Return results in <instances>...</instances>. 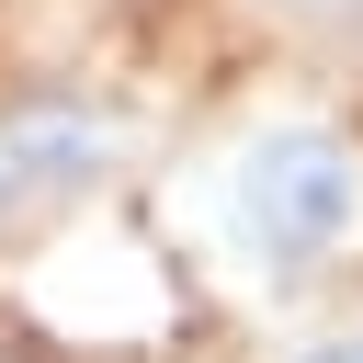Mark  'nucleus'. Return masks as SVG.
I'll use <instances>...</instances> for the list:
<instances>
[{
	"label": "nucleus",
	"instance_id": "f257e3e1",
	"mask_svg": "<svg viewBox=\"0 0 363 363\" xmlns=\"http://www.w3.org/2000/svg\"><path fill=\"white\" fill-rule=\"evenodd\" d=\"M216 238L250 284H306L329 272L352 238H363V147L340 125H250L227 159H216Z\"/></svg>",
	"mask_w": 363,
	"mask_h": 363
},
{
	"label": "nucleus",
	"instance_id": "f03ea898",
	"mask_svg": "<svg viewBox=\"0 0 363 363\" xmlns=\"http://www.w3.org/2000/svg\"><path fill=\"white\" fill-rule=\"evenodd\" d=\"M136 125L91 91H34V102H0V238L68 216L79 193H102L125 170Z\"/></svg>",
	"mask_w": 363,
	"mask_h": 363
},
{
	"label": "nucleus",
	"instance_id": "7ed1b4c3",
	"mask_svg": "<svg viewBox=\"0 0 363 363\" xmlns=\"http://www.w3.org/2000/svg\"><path fill=\"white\" fill-rule=\"evenodd\" d=\"M272 363H363V306H352V318H318V329H295Z\"/></svg>",
	"mask_w": 363,
	"mask_h": 363
}]
</instances>
